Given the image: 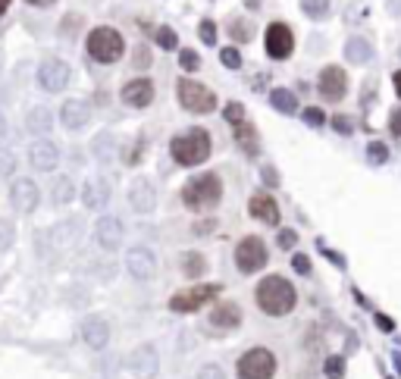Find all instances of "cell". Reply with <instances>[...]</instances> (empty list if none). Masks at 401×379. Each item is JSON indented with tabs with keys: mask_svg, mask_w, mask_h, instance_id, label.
<instances>
[{
	"mask_svg": "<svg viewBox=\"0 0 401 379\" xmlns=\"http://www.w3.org/2000/svg\"><path fill=\"white\" fill-rule=\"evenodd\" d=\"M295 301H298L295 289H292V283L283 279V276H267L257 285V307L263 313H270V317H285L295 307Z\"/></svg>",
	"mask_w": 401,
	"mask_h": 379,
	"instance_id": "obj_1",
	"label": "cell"
},
{
	"mask_svg": "<svg viewBox=\"0 0 401 379\" xmlns=\"http://www.w3.org/2000/svg\"><path fill=\"white\" fill-rule=\"evenodd\" d=\"M210 132L204 129H188L185 135H176L170 142V154L179 166H198L210 157Z\"/></svg>",
	"mask_w": 401,
	"mask_h": 379,
	"instance_id": "obj_2",
	"label": "cell"
},
{
	"mask_svg": "<svg viewBox=\"0 0 401 379\" xmlns=\"http://www.w3.org/2000/svg\"><path fill=\"white\" fill-rule=\"evenodd\" d=\"M223 198V182L216 172H200V176H192L182 188V201L185 207L192 210H207V207H216Z\"/></svg>",
	"mask_w": 401,
	"mask_h": 379,
	"instance_id": "obj_3",
	"label": "cell"
},
{
	"mask_svg": "<svg viewBox=\"0 0 401 379\" xmlns=\"http://www.w3.org/2000/svg\"><path fill=\"white\" fill-rule=\"evenodd\" d=\"M85 47H88V57L97 60V63H116L122 57V51H126V41H122V35L116 29L101 25V29H94L88 35Z\"/></svg>",
	"mask_w": 401,
	"mask_h": 379,
	"instance_id": "obj_4",
	"label": "cell"
},
{
	"mask_svg": "<svg viewBox=\"0 0 401 379\" xmlns=\"http://www.w3.org/2000/svg\"><path fill=\"white\" fill-rule=\"evenodd\" d=\"M179 85V104L185 107L188 113H214L216 110V94L207 85L194 82V79H182Z\"/></svg>",
	"mask_w": 401,
	"mask_h": 379,
	"instance_id": "obj_5",
	"label": "cell"
},
{
	"mask_svg": "<svg viewBox=\"0 0 401 379\" xmlns=\"http://www.w3.org/2000/svg\"><path fill=\"white\" fill-rule=\"evenodd\" d=\"M238 379H270L276 373V357L267 348H251L238 357Z\"/></svg>",
	"mask_w": 401,
	"mask_h": 379,
	"instance_id": "obj_6",
	"label": "cell"
},
{
	"mask_svg": "<svg viewBox=\"0 0 401 379\" xmlns=\"http://www.w3.org/2000/svg\"><path fill=\"white\" fill-rule=\"evenodd\" d=\"M235 267L242 270V273H257V270H263L267 267V245H263L257 235L242 238L235 248Z\"/></svg>",
	"mask_w": 401,
	"mask_h": 379,
	"instance_id": "obj_7",
	"label": "cell"
},
{
	"mask_svg": "<svg viewBox=\"0 0 401 379\" xmlns=\"http://www.w3.org/2000/svg\"><path fill=\"white\" fill-rule=\"evenodd\" d=\"M220 295V285H194V289H185V291H176L170 298V311L176 313H192V311H200L207 304L210 298Z\"/></svg>",
	"mask_w": 401,
	"mask_h": 379,
	"instance_id": "obj_8",
	"label": "cell"
},
{
	"mask_svg": "<svg viewBox=\"0 0 401 379\" xmlns=\"http://www.w3.org/2000/svg\"><path fill=\"white\" fill-rule=\"evenodd\" d=\"M263 47L273 60H285L292 51H295V35L285 23H270L267 35H263Z\"/></svg>",
	"mask_w": 401,
	"mask_h": 379,
	"instance_id": "obj_9",
	"label": "cell"
},
{
	"mask_svg": "<svg viewBox=\"0 0 401 379\" xmlns=\"http://www.w3.org/2000/svg\"><path fill=\"white\" fill-rule=\"evenodd\" d=\"M38 85H41L44 91L66 88V85H69V66L63 63V60H57V57L44 60V63L38 66Z\"/></svg>",
	"mask_w": 401,
	"mask_h": 379,
	"instance_id": "obj_10",
	"label": "cell"
},
{
	"mask_svg": "<svg viewBox=\"0 0 401 379\" xmlns=\"http://www.w3.org/2000/svg\"><path fill=\"white\" fill-rule=\"evenodd\" d=\"M317 91H320V97H323V101H342L345 91H348V79H345V69L326 66L323 73H320Z\"/></svg>",
	"mask_w": 401,
	"mask_h": 379,
	"instance_id": "obj_11",
	"label": "cell"
},
{
	"mask_svg": "<svg viewBox=\"0 0 401 379\" xmlns=\"http://www.w3.org/2000/svg\"><path fill=\"white\" fill-rule=\"evenodd\" d=\"M38 201H41V192H38L35 182L31 179H16L13 188H10V204L19 213H31L38 207Z\"/></svg>",
	"mask_w": 401,
	"mask_h": 379,
	"instance_id": "obj_12",
	"label": "cell"
},
{
	"mask_svg": "<svg viewBox=\"0 0 401 379\" xmlns=\"http://www.w3.org/2000/svg\"><path fill=\"white\" fill-rule=\"evenodd\" d=\"M126 364L138 379H154L157 370H160V357H157V351L151 348V345H142V348H135L132 354H129Z\"/></svg>",
	"mask_w": 401,
	"mask_h": 379,
	"instance_id": "obj_13",
	"label": "cell"
},
{
	"mask_svg": "<svg viewBox=\"0 0 401 379\" xmlns=\"http://www.w3.org/2000/svg\"><path fill=\"white\" fill-rule=\"evenodd\" d=\"M122 235H126V229H122V223H119L116 216H101L94 226V241L104 251H116L119 245H122Z\"/></svg>",
	"mask_w": 401,
	"mask_h": 379,
	"instance_id": "obj_14",
	"label": "cell"
},
{
	"mask_svg": "<svg viewBox=\"0 0 401 379\" xmlns=\"http://www.w3.org/2000/svg\"><path fill=\"white\" fill-rule=\"evenodd\" d=\"M126 270H129L132 279L144 283V279H151V276L157 273V257L148 251V248H132V251L126 254Z\"/></svg>",
	"mask_w": 401,
	"mask_h": 379,
	"instance_id": "obj_15",
	"label": "cell"
},
{
	"mask_svg": "<svg viewBox=\"0 0 401 379\" xmlns=\"http://www.w3.org/2000/svg\"><path fill=\"white\" fill-rule=\"evenodd\" d=\"M29 164L35 166L38 172H51L53 166L60 164L57 144L47 142V138H38V142H31V148H29Z\"/></svg>",
	"mask_w": 401,
	"mask_h": 379,
	"instance_id": "obj_16",
	"label": "cell"
},
{
	"mask_svg": "<svg viewBox=\"0 0 401 379\" xmlns=\"http://www.w3.org/2000/svg\"><path fill=\"white\" fill-rule=\"evenodd\" d=\"M129 204H132L135 213H151L157 204V192L151 185V179H135L132 188H129Z\"/></svg>",
	"mask_w": 401,
	"mask_h": 379,
	"instance_id": "obj_17",
	"label": "cell"
},
{
	"mask_svg": "<svg viewBox=\"0 0 401 379\" xmlns=\"http://www.w3.org/2000/svg\"><path fill=\"white\" fill-rule=\"evenodd\" d=\"M82 339L91 351H104L107 342H110V326H107V320H101V317L82 320Z\"/></svg>",
	"mask_w": 401,
	"mask_h": 379,
	"instance_id": "obj_18",
	"label": "cell"
},
{
	"mask_svg": "<svg viewBox=\"0 0 401 379\" xmlns=\"http://www.w3.org/2000/svg\"><path fill=\"white\" fill-rule=\"evenodd\" d=\"M122 101L129 107H148L154 101V82L151 79H132L122 85Z\"/></svg>",
	"mask_w": 401,
	"mask_h": 379,
	"instance_id": "obj_19",
	"label": "cell"
},
{
	"mask_svg": "<svg viewBox=\"0 0 401 379\" xmlns=\"http://www.w3.org/2000/svg\"><path fill=\"white\" fill-rule=\"evenodd\" d=\"M60 119H63V126H66V129H82V126H88L91 107L85 104V101H79V97H73V101H66V104H63Z\"/></svg>",
	"mask_w": 401,
	"mask_h": 379,
	"instance_id": "obj_20",
	"label": "cell"
},
{
	"mask_svg": "<svg viewBox=\"0 0 401 379\" xmlns=\"http://www.w3.org/2000/svg\"><path fill=\"white\" fill-rule=\"evenodd\" d=\"M248 210H251V216H257L260 223L267 226H279V207H276V201L270 198V194H254L251 201H248Z\"/></svg>",
	"mask_w": 401,
	"mask_h": 379,
	"instance_id": "obj_21",
	"label": "cell"
},
{
	"mask_svg": "<svg viewBox=\"0 0 401 379\" xmlns=\"http://www.w3.org/2000/svg\"><path fill=\"white\" fill-rule=\"evenodd\" d=\"M210 323H214L216 329H235L238 323H242V307H238L235 301H223V304H216L214 311H210Z\"/></svg>",
	"mask_w": 401,
	"mask_h": 379,
	"instance_id": "obj_22",
	"label": "cell"
},
{
	"mask_svg": "<svg viewBox=\"0 0 401 379\" xmlns=\"http://www.w3.org/2000/svg\"><path fill=\"white\" fill-rule=\"evenodd\" d=\"M82 201H85V207H88V210L107 207V201H110V185H107L104 179H91V182H85Z\"/></svg>",
	"mask_w": 401,
	"mask_h": 379,
	"instance_id": "obj_23",
	"label": "cell"
},
{
	"mask_svg": "<svg viewBox=\"0 0 401 379\" xmlns=\"http://www.w3.org/2000/svg\"><path fill=\"white\" fill-rule=\"evenodd\" d=\"M345 60H351V63H357V66H364V63L373 60V44L367 41V38H351L348 44H345Z\"/></svg>",
	"mask_w": 401,
	"mask_h": 379,
	"instance_id": "obj_24",
	"label": "cell"
},
{
	"mask_svg": "<svg viewBox=\"0 0 401 379\" xmlns=\"http://www.w3.org/2000/svg\"><path fill=\"white\" fill-rule=\"evenodd\" d=\"M51 110H47V107H35V110L29 113V116H25V129H29L31 135H47L51 132Z\"/></svg>",
	"mask_w": 401,
	"mask_h": 379,
	"instance_id": "obj_25",
	"label": "cell"
},
{
	"mask_svg": "<svg viewBox=\"0 0 401 379\" xmlns=\"http://www.w3.org/2000/svg\"><path fill=\"white\" fill-rule=\"evenodd\" d=\"M270 104H273L276 110H283V113H295L298 110V101H295V94H292L289 88H276L273 94H270Z\"/></svg>",
	"mask_w": 401,
	"mask_h": 379,
	"instance_id": "obj_26",
	"label": "cell"
},
{
	"mask_svg": "<svg viewBox=\"0 0 401 379\" xmlns=\"http://www.w3.org/2000/svg\"><path fill=\"white\" fill-rule=\"evenodd\" d=\"M182 270H185V276L198 279V276L207 273V261H204V257H200L198 251H188L185 257H182Z\"/></svg>",
	"mask_w": 401,
	"mask_h": 379,
	"instance_id": "obj_27",
	"label": "cell"
},
{
	"mask_svg": "<svg viewBox=\"0 0 401 379\" xmlns=\"http://www.w3.org/2000/svg\"><path fill=\"white\" fill-rule=\"evenodd\" d=\"M53 204H69L75 198V185H73V179H57V182H53Z\"/></svg>",
	"mask_w": 401,
	"mask_h": 379,
	"instance_id": "obj_28",
	"label": "cell"
},
{
	"mask_svg": "<svg viewBox=\"0 0 401 379\" xmlns=\"http://www.w3.org/2000/svg\"><path fill=\"white\" fill-rule=\"evenodd\" d=\"M75 238H79V223H75V220H69V223H60L57 229H53V241H57V245H73Z\"/></svg>",
	"mask_w": 401,
	"mask_h": 379,
	"instance_id": "obj_29",
	"label": "cell"
},
{
	"mask_svg": "<svg viewBox=\"0 0 401 379\" xmlns=\"http://www.w3.org/2000/svg\"><path fill=\"white\" fill-rule=\"evenodd\" d=\"M235 138H238V144H242L248 154H257V138H254V129L248 126V122L235 126Z\"/></svg>",
	"mask_w": 401,
	"mask_h": 379,
	"instance_id": "obj_30",
	"label": "cell"
},
{
	"mask_svg": "<svg viewBox=\"0 0 401 379\" xmlns=\"http://www.w3.org/2000/svg\"><path fill=\"white\" fill-rule=\"evenodd\" d=\"M329 7H333L329 0H301V10H305L311 19H326V16H329Z\"/></svg>",
	"mask_w": 401,
	"mask_h": 379,
	"instance_id": "obj_31",
	"label": "cell"
},
{
	"mask_svg": "<svg viewBox=\"0 0 401 379\" xmlns=\"http://www.w3.org/2000/svg\"><path fill=\"white\" fill-rule=\"evenodd\" d=\"M229 35L235 38V41H251L254 29H251V23H248V19H232V23H229Z\"/></svg>",
	"mask_w": 401,
	"mask_h": 379,
	"instance_id": "obj_32",
	"label": "cell"
},
{
	"mask_svg": "<svg viewBox=\"0 0 401 379\" xmlns=\"http://www.w3.org/2000/svg\"><path fill=\"white\" fill-rule=\"evenodd\" d=\"M16 241V226L10 223V220H0V254L10 251Z\"/></svg>",
	"mask_w": 401,
	"mask_h": 379,
	"instance_id": "obj_33",
	"label": "cell"
},
{
	"mask_svg": "<svg viewBox=\"0 0 401 379\" xmlns=\"http://www.w3.org/2000/svg\"><path fill=\"white\" fill-rule=\"evenodd\" d=\"M157 44L164 47V51H176L179 35L170 29V25H160V29H157Z\"/></svg>",
	"mask_w": 401,
	"mask_h": 379,
	"instance_id": "obj_34",
	"label": "cell"
},
{
	"mask_svg": "<svg viewBox=\"0 0 401 379\" xmlns=\"http://www.w3.org/2000/svg\"><path fill=\"white\" fill-rule=\"evenodd\" d=\"M323 373L329 379H342L345 376V357H326L323 361Z\"/></svg>",
	"mask_w": 401,
	"mask_h": 379,
	"instance_id": "obj_35",
	"label": "cell"
},
{
	"mask_svg": "<svg viewBox=\"0 0 401 379\" xmlns=\"http://www.w3.org/2000/svg\"><path fill=\"white\" fill-rule=\"evenodd\" d=\"M16 172V154L10 148H0V176H13Z\"/></svg>",
	"mask_w": 401,
	"mask_h": 379,
	"instance_id": "obj_36",
	"label": "cell"
},
{
	"mask_svg": "<svg viewBox=\"0 0 401 379\" xmlns=\"http://www.w3.org/2000/svg\"><path fill=\"white\" fill-rule=\"evenodd\" d=\"M367 157H370L373 164H386V160H389V148L383 142H370V144H367Z\"/></svg>",
	"mask_w": 401,
	"mask_h": 379,
	"instance_id": "obj_37",
	"label": "cell"
},
{
	"mask_svg": "<svg viewBox=\"0 0 401 379\" xmlns=\"http://www.w3.org/2000/svg\"><path fill=\"white\" fill-rule=\"evenodd\" d=\"M220 60H223L226 69H238V66H242V53H238L235 47H223V51H220Z\"/></svg>",
	"mask_w": 401,
	"mask_h": 379,
	"instance_id": "obj_38",
	"label": "cell"
},
{
	"mask_svg": "<svg viewBox=\"0 0 401 379\" xmlns=\"http://www.w3.org/2000/svg\"><path fill=\"white\" fill-rule=\"evenodd\" d=\"M179 66L185 69V73H194V69H198V66H200V60H198V53H194V51H188V47H185V51L179 53Z\"/></svg>",
	"mask_w": 401,
	"mask_h": 379,
	"instance_id": "obj_39",
	"label": "cell"
},
{
	"mask_svg": "<svg viewBox=\"0 0 401 379\" xmlns=\"http://www.w3.org/2000/svg\"><path fill=\"white\" fill-rule=\"evenodd\" d=\"M226 119H229L232 126H242V122H245V107L238 104V101H232V104L226 107Z\"/></svg>",
	"mask_w": 401,
	"mask_h": 379,
	"instance_id": "obj_40",
	"label": "cell"
},
{
	"mask_svg": "<svg viewBox=\"0 0 401 379\" xmlns=\"http://www.w3.org/2000/svg\"><path fill=\"white\" fill-rule=\"evenodd\" d=\"M198 35L204 38V44H214V41H216V25L210 23V19H204V23H200V29H198Z\"/></svg>",
	"mask_w": 401,
	"mask_h": 379,
	"instance_id": "obj_41",
	"label": "cell"
},
{
	"mask_svg": "<svg viewBox=\"0 0 401 379\" xmlns=\"http://www.w3.org/2000/svg\"><path fill=\"white\" fill-rule=\"evenodd\" d=\"M132 63H135V66H138V69H148L151 66V51H148V47H135V60H132Z\"/></svg>",
	"mask_w": 401,
	"mask_h": 379,
	"instance_id": "obj_42",
	"label": "cell"
},
{
	"mask_svg": "<svg viewBox=\"0 0 401 379\" xmlns=\"http://www.w3.org/2000/svg\"><path fill=\"white\" fill-rule=\"evenodd\" d=\"M305 122H307V126L317 129V126H323V122H326V116H323V113H320L317 107H307V110H305Z\"/></svg>",
	"mask_w": 401,
	"mask_h": 379,
	"instance_id": "obj_43",
	"label": "cell"
},
{
	"mask_svg": "<svg viewBox=\"0 0 401 379\" xmlns=\"http://www.w3.org/2000/svg\"><path fill=\"white\" fill-rule=\"evenodd\" d=\"M94 151H97L101 160H110V135H101V138L94 142Z\"/></svg>",
	"mask_w": 401,
	"mask_h": 379,
	"instance_id": "obj_44",
	"label": "cell"
},
{
	"mask_svg": "<svg viewBox=\"0 0 401 379\" xmlns=\"http://www.w3.org/2000/svg\"><path fill=\"white\" fill-rule=\"evenodd\" d=\"M198 379H226V373L220 370V367H216V364H207V367H200Z\"/></svg>",
	"mask_w": 401,
	"mask_h": 379,
	"instance_id": "obj_45",
	"label": "cell"
},
{
	"mask_svg": "<svg viewBox=\"0 0 401 379\" xmlns=\"http://www.w3.org/2000/svg\"><path fill=\"white\" fill-rule=\"evenodd\" d=\"M333 126L339 129V132H342V135H351V129H354V122H351L348 116H335V119H333Z\"/></svg>",
	"mask_w": 401,
	"mask_h": 379,
	"instance_id": "obj_46",
	"label": "cell"
},
{
	"mask_svg": "<svg viewBox=\"0 0 401 379\" xmlns=\"http://www.w3.org/2000/svg\"><path fill=\"white\" fill-rule=\"evenodd\" d=\"M292 267H295L298 273H311V261H307L305 254H295V257H292Z\"/></svg>",
	"mask_w": 401,
	"mask_h": 379,
	"instance_id": "obj_47",
	"label": "cell"
},
{
	"mask_svg": "<svg viewBox=\"0 0 401 379\" xmlns=\"http://www.w3.org/2000/svg\"><path fill=\"white\" fill-rule=\"evenodd\" d=\"M389 132L401 138V107L398 110H392V116H389Z\"/></svg>",
	"mask_w": 401,
	"mask_h": 379,
	"instance_id": "obj_48",
	"label": "cell"
},
{
	"mask_svg": "<svg viewBox=\"0 0 401 379\" xmlns=\"http://www.w3.org/2000/svg\"><path fill=\"white\" fill-rule=\"evenodd\" d=\"M295 232H292V229H283V232H279V245H283V248H295Z\"/></svg>",
	"mask_w": 401,
	"mask_h": 379,
	"instance_id": "obj_49",
	"label": "cell"
},
{
	"mask_svg": "<svg viewBox=\"0 0 401 379\" xmlns=\"http://www.w3.org/2000/svg\"><path fill=\"white\" fill-rule=\"evenodd\" d=\"M263 182H267V185H276V182H279V172H276L273 166H267V170H263Z\"/></svg>",
	"mask_w": 401,
	"mask_h": 379,
	"instance_id": "obj_50",
	"label": "cell"
},
{
	"mask_svg": "<svg viewBox=\"0 0 401 379\" xmlns=\"http://www.w3.org/2000/svg\"><path fill=\"white\" fill-rule=\"evenodd\" d=\"M214 220H204V223H194V232H198V235H200V232H210V229H214Z\"/></svg>",
	"mask_w": 401,
	"mask_h": 379,
	"instance_id": "obj_51",
	"label": "cell"
},
{
	"mask_svg": "<svg viewBox=\"0 0 401 379\" xmlns=\"http://www.w3.org/2000/svg\"><path fill=\"white\" fill-rule=\"evenodd\" d=\"M376 323H379V329H386V332H392V320H389V317H376Z\"/></svg>",
	"mask_w": 401,
	"mask_h": 379,
	"instance_id": "obj_52",
	"label": "cell"
},
{
	"mask_svg": "<svg viewBox=\"0 0 401 379\" xmlns=\"http://www.w3.org/2000/svg\"><path fill=\"white\" fill-rule=\"evenodd\" d=\"M389 13H392V16L401 13V0H389Z\"/></svg>",
	"mask_w": 401,
	"mask_h": 379,
	"instance_id": "obj_53",
	"label": "cell"
},
{
	"mask_svg": "<svg viewBox=\"0 0 401 379\" xmlns=\"http://www.w3.org/2000/svg\"><path fill=\"white\" fill-rule=\"evenodd\" d=\"M392 82H395V91H398V97H401V69L392 75Z\"/></svg>",
	"mask_w": 401,
	"mask_h": 379,
	"instance_id": "obj_54",
	"label": "cell"
},
{
	"mask_svg": "<svg viewBox=\"0 0 401 379\" xmlns=\"http://www.w3.org/2000/svg\"><path fill=\"white\" fill-rule=\"evenodd\" d=\"M7 135V119H3V113H0V138Z\"/></svg>",
	"mask_w": 401,
	"mask_h": 379,
	"instance_id": "obj_55",
	"label": "cell"
},
{
	"mask_svg": "<svg viewBox=\"0 0 401 379\" xmlns=\"http://www.w3.org/2000/svg\"><path fill=\"white\" fill-rule=\"evenodd\" d=\"M29 3H35V7H47V3H53V0H29Z\"/></svg>",
	"mask_w": 401,
	"mask_h": 379,
	"instance_id": "obj_56",
	"label": "cell"
},
{
	"mask_svg": "<svg viewBox=\"0 0 401 379\" xmlns=\"http://www.w3.org/2000/svg\"><path fill=\"white\" fill-rule=\"evenodd\" d=\"M7 7H10V0H0V16L7 13Z\"/></svg>",
	"mask_w": 401,
	"mask_h": 379,
	"instance_id": "obj_57",
	"label": "cell"
},
{
	"mask_svg": "<svg viewBox=\"0 0 401 379\" xmlns=\"http://www.w3.org/2000/svg\"><path fill=\"white\" fill-rule=\"evenodd\" d=\"M398 53H401V47H398Z\"/></svg>",
	"mask_w": 401,
	"mask_h": 379,
	"instance_id": "obj_58",
	"label": "cell"
}]
</instances>
